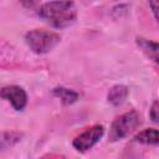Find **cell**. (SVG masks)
<instances>
[{"label":"cell","mask_w":159,"mask_h":159,"mask_svg":"<svg viewBox=\"0 0 159 159\" xmlns=\"http://www.w3.org/2000/svg\"><path fill=\"white\" fill-rule=\"evenodd\" d=\"M25 42L34 53L45 55L51 52L61 42V36L53 31L34 29L25 34Z\"/></svg>","instance_id":"cell-2"},{"label":"cell","mask_w":159,"mask_h":159,"mask_svg":"<svg viewBox=\"0 0 159 159\" xmlns=\"http://www.w3.org/2000/svg\"><path fill=\"white\" fill-rule=\"evenodd\" d=\"M148 4L154 19L158 20V0H148Z\"/></svg>","instance_id":"cell-13"},{"label":"cell","mask_w":159,"mask_h":159,"mask_svg":"<svg viewBox=\"0 0 159 159\" xmlns=\"http://www.w3.org/2000/svg\"><path fill=\"white\" fill-rule=\"evenodd\" d=\"M134 140L144 145H157L159 143V133L155 128H147L139 132L134 137Z\"/></svg>","instance_id":"cell-9"},{"label":"cell","mask_w":159,"mask_h":159,"mask_svg":"<svg viewBox=\"0 0 159 159\" xmlns=\"http://www.w3.org/2000/svg\"><path fill=\"white\" fill-rule=\"evenodd\" d=\"M21 138H22V133L16 132V130L0 133V150L14 147L16 143L21 140Z\"/></svg>","instance_id":"cell-10"},{"label":"cell","mask_w":159,"mask_h":159,"mask_svg":"<svg viewBox=\"0 0 159 159\" xmlns=\"http://www.w3.org/2000/svg\"><path fill=\"white\" fill-rule=\"evenodd\" d=\"M114 1H118V0H114Z\"/></svg>","instance_id":"cell-14"},{"label":"cell","mask_w":159,"mask_h":159,"mask_svg":"<svg viewBox=\"0 0 159 159\" xmlns=\"http://www.w3.org/2000/svg\"><path fill=\"white\" fill-rule=\"evenodd\" d=\"M19 1L25 9H35L41 0H19Z\"/></svg>","instance_id":"cell-12"},{"label":"cell","mask_w":159,"mask_h":159,"mask_svg":"<svg viewBox=\"0 0 159 159\" xmlns=\"http://www.w3.org/2000/svg\"><path fill=\"white\" fill-rule=\"evenodd\" d=\"M149 118L152 119V122L154 123H158V119H159V104H158V101H154L150 109H149Z\"/></svg>","instance_id":"cell-11"},{"label":"cell","mask_w":159,"mask_h":159,"mask_svg":"<svg viewBox=\"0 0 159 159\" xmlns=\"http://www.w3.org/2000/svg\"><path fill=\"white\" fill-rule=\"evenodd\" d=\"M103 134H104V127L102 124H94V125L87 128L81 134H78L73 139L72 145L77 152L84 153V152L92 149L101 140Z\"/></svg>","instance_id":"cell-4"},{"label":"cell","mask_w":159,"mask_h":159,"mask_svg":"<svg viewBox=\"0 0 159 159\" xmlns=\"http://www.w3.org/2000/svg\"><path fill=\"white\" fill-rule=\"evenodd\" d=\"M129 96V88L125 84H114L109 88L107 93V99L112 106H120L123 104Z\"/></svg>","instance_id":"cell-6"},{"label":"cell","mask_w":159,"mask_h":159,"mask_svg":"<svg viewBox=\"0 0 159 159\" xmlns=\"http://www.w3.org/2000/svg\"><path fill=\"white\" fill-rule=\"evenodd\" d=\"M140 116L135 111H130L127 113L120 114L117 117L109 129V140L117 142L125 137H128L130 133H133L139 125H140Z\"/></svg>","instance_id":"cell-3"},{"label":"cell","mask_w":159,"mask_h":159,"mask_svg":"<svg viewBox=\"0 0 159 159\" xmlns=\"http://www.w3.org/2000/svg\"><path fill=\"white\" fill-rule=\"evenodd\" d=\"M52 94L58 98L65 106H71L80 99V94L76 91L66 87H55L52 89Z\"/></svg>","instance_id":"cell-7"},{"label":"cell","mask_w":159,"mask_h":159,"mask_svg":"<svg viewBox=\"0 0 159 159\" xmlns=\"http://www.w3.org/2000/svg\"><path fill=\"white\" fill-rule=\"evenodd\" d=\"M39 16L56 29H66L77 19V6L73 0H52L39 9Z\"/></svg>","instance_id":"cell-1"},{"label":"cell","mask_w":159,"mask_h":159,"mask_svg":"<svg viewBox=\"0 0 159 159\" xmlns=\"http://www.w3.org/2000/svg\"><path fill=\"white\" fill-rule=\"evenodd\" d=\"M135 42L138 47L145 53L147 57H149L155 63H158V42L144 39V37H137Z\"/></svg>","instance_id":"cell-8"},{"label":"cell","mask_w":159,"mask_h":159,"mask_svg":"<svg viewBox=\"0 0 159 159\" xmlns=\"http://www.w3.org/2000/svg\"><path fill=\"white\" fill-rule=\"evenodd\" d=\"M0 98L7 101L15 111H22L27 104L26 91L16 84L5 86L0 89Z\"/></svg>","instance_id":"cell-5"}]
</instances>
